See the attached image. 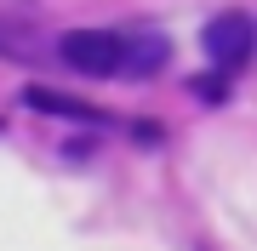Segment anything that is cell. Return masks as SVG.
Wrapping results in <instances>:
<instances>
[{
  "mask_svg": "<svg viewBox=\"0 0 257 251\" xmlns=\"http://www.w3.org/2000/svg\"><path fill=\"white\" fill-rule=\"evenodd\" d=\"M57 57H63L74 75L120 80V63H126V35H120V29H69V35L57 40Z\"/></svg>",
  "mask_w": 257,
  "mask_h": 251,
  "instance_id": "cell-1",
  "label": "cell"
},
{
  "mask_svg": "<svg viewBox=\"0 0 257 251\" xmlns=\"http://www.w3.org/2000/svg\"><path fill=\"white\" fill-rule=\"evenodd\" d=\"M251 46H257V29H251L246 12H217V18L200 29V52H206V63L217 69V75H234L251 57Z\"/></svg>",
  "mask_w": 257,
  "mask_h": 251,
  "instance_id": "cell-2",
  "label": "cell"
},
{
  "mask_svg": "<svg viewBox=\"0 0 257 251\" xmlns=\"http://www.w3.org/2000/svg\"><path fill=\"white\" fill-rule=\"evenodd\" d=\"M126 35V63H120V80H155L166 63H172V40L160 35V29H149V23H138V29H120Z\"/></svg>",
  "mask_w": 257,
  "mask_h": 251,
  "instance_id": "cell-3",
  "label": "cell"
},
{
  "mask_svg": "<svg viewBox=\"0 0 257 251\" xmlns=\"http://www.w3.org/2000/svg\"><path fill=\"white\" fill-rule=\"evenodd\" d=\"M29 109H40V114H57V120H80V126H103V114L97 109H86V103H74L63 92H52V86H29L23 92Z\"/></svg>",
  "mask_w": 257,
  "mask_h": 251,
  "instance_id": "cell-4",
  "label": "cell"
}]
</instances>
